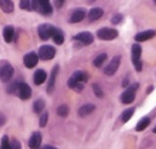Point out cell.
<instances>
[{"instance_id": "6da1fadb", "label": "cell", "mask_w": 156, "mask_h": 149, "mask_svg": "<svg viewBox=\"0 0 156 149\" xmlns=\"http://www.w3.org/2000/svg\"><path fill=\"white\" fill-rule=\"evenodd\" d=\"M88 79V75L85 72H75L68 80V86L70 89H73L76 92H81L83 90V82H86Z\"/></svg>"}, {"instance_id": "7a4b0ae2", "label": "cell", "mask_w": 156, "mask_h": 149, "mask_svg": "<svg viewBox=\"0 0 156 149\" xmlns=\"http://www.w3.org/2000/svg\"><path fill=\"white\" fill-rule=\"evenodd\" d=\"M13 76V67L7 61L0 62V81L7 82Z\"/></svg>"}, {"instance_id": "3957f363", "label": "cell", "mask_w": 156, "mask_h": 149, "mask_svg": "<svg viewBox=\"0 0 156 149\" xmlns=\"http://www.w3.org/2000/svg\"><path fill=\"white\" fill-rule=\"evenodd\" d=\"M140 55H142V47H140V45L139 44H133L132 45V62H133V66H134V68H136L137 72H140L142 68H143Z\"/></svg>"}, {"instance_id": "277c9868", "label": "cell", "mask_w": 156, "mask_h": 149, "mask_svg": "<svg viewBox=\"0 0 156 149\" xmlns=\"http://www.w3.org/2000/svg\"><path fill=\"white\" fill-rule=\"evenodd\" d=\"M39 58L42 61H50L56 55V49L51 45H44L39 49Z\"/></svg>"}, {"instance_id": "5b68a950", "label": "cell", "mask_w": 156, "mask_h": 149, "mask_svg": "<svg viewBox=\"0 0 156 149\" xmlns=\"http://www.w3.org/2000/svg\"><path fill=\"white\" fill-rule=\"evenodd\" d=\"M17 95H18V97H20L21 100H23V101L29 100L30 96H32V89H30V86H29L27 82L20 81L18 89H17Z\"/></svg>"}, {"instance_id": "8992f818", "label": "cell", "mask_w": 156, "mask_h": 149, "mask_svg": "<svg viewBox=\"0 0 156 149\" xmlns=\"http://www.w3.org/2000/svg\"><path fill=\"white\" fill-rule=\"evenodd\" d=\"M97 37L101 40L109 41V40H113V39L117 38V31L113 29V28H101L97 32Z\"/></svg>"}, {"instance_id": "52a82bcc", "label": "cell", "mask_w": 156, "mask_h": 149, "mask_svg": "<svg viewBox=\"0 0 156 149\" xmlns=\"http://www.w3.org/2000/svg\"><path fill=\"white\" fill-rule=\"evenodd\" d=\"M120 62H121V57L115 56L112 58V61L109 62V64L104 68V74L105 75H114L117 72L119 67H120Z\"/></svg>"}, {"instance_id": "ba28073f", "label": "cell", "mask_w": 156, "mask_h": 149, "mask_svg": "<svg viewBox=\"0 0 156 149\" xmlns=\"http://www.w3.org/2000/svg\"><path fill=\"white\" fill-rule=\"evenodd\" d=\"M53 27L55 26H51V24H47V23L40 24L39 28H38V34H39L40 39L41 40H48L50 38L52 37Z\"/></svg>"}, {"instance_id": "9c48e42d", "label": "cell", "mask_w": 156, "mask_h": 149, "mask_svg": "<svg viewBox=\"0 0 156 149\" xmlns=\"http://www.w3.org/2000/svg\"><path fill=\"white\" fill-rule=\"evenodd\" d=\"M39 62V55L35 52H28L24 57H23V63L27 68H34Z\"/></svg>"}, {"instance_id": "30bf717a", "label": "cell", "mask_w": 156, "mask_h": 149, "mask_svg": "<svg viewBox=\"0 0 156 149\" xmlns=\"http://www.w3.org/2000/svg\"><path fill=\"white\" fill-rule=\"evenodd\" d=\"M74 40L82 45H91L93 42V35L90 32H82L74 35Z\"/></svg>"}, {"instance_id": "8fae6325", "label": "cell", "mask_w": 156, "mask_h": 149, "mask_svg": "<svg viewBox=\"0 0 156 149\" xmlns=\"http://www.w3.org/2000/svg\"><path fill=\"white\" fill-rule=\"evenodd\" d=\"M134 98H136V91L132 90V89H129V87H127V89L122 92V95H121V97H120V100H121V102H122L123 104H129V103H132V102L134 101Z\"/></svg>"}, {"instance_id": "7c38bea8", "label": "cell", "mask_w": 156, "mask_h": 149, "mask_svg": "<svg viewBox=\"0 0 156 149\" xmlns=\"http://www.w3.org/2000/svg\"><path fill=\"white\" fill-rule=\"evenodd\" d=\"M41 142H42V136L39 131H35L30 138H29V148L30 149H38L41 146Z\"/></svg>"}, {"instance_id": "4fadbf2b", "label": "cell", "mask_w": 156, "mask_h": 149, "mask_svg": "<svg viewBox=\"0 0 156 149\" xmlns=\"http://www.w3.org/2000/svg\"><path fill=\"white\" fill-rule=\"evenodd\" d=\"M154 37H156V31L150 29V31H144V32L138 33V34L134 37V40H136L137 42H142V41L150 40L151 38H154Z\"/></svg>"}, {"instance_id": "5bb4252c", "label": "cell", "mask_w": 156, "mask_h": 149, "mask_svg": "<svg viewBox=\"0 0 156 149\" xmlns=\"http://www.w3.org/2000/svg\"><path fill=\"white\" fill-rule=\"evenodd\" d=\"M58 71H59V66L56 64L51 72V75H50V79H48V84H47V93H51L55 89V82H56V78H57V74H58Z\"/></svg>"}, {"instance_id": "9a60e30c", "label": "cell", "mask_w": 156, "mask_h": 149, "mask_svg": "<svg viewBox=\"0 0 156 149\" xmlns=\"http://www.w3.org/2000/svg\"><path fill=\"white\" fill-rule=\"evenodd\" d=\"M85 16H86V10L85 9H76V10L73 11L69 22L70 23H79L85 18Z\"/></svg>"}, {"instance_id": "2e32d148", "label": "cell", "mask_w": 156, "mask_h": 149, "mask_svg": "<svg viewBox=\"0 0 156 149\" xmlns=\"http://www.w3.org/2000/svg\"><path fill=\"white\" fill-rule=\"evenodd\" d=\"M40 13L48 16L52 13V6L50 4V0H39V9H38Z\"/></svg>"}, {"instance_id": "e0dca14e", "label": "cell", "mask_w": 156, "mask_h": 149, "mask_svg": "<svg viewBox=\"0 0 156 149\" xmlns=\"http://www.w3.org/2000/svg\"><path fill=\"white\" fill-rule=\"evenodd\" d=\"M51 38L53 39L55 44H57V45H62V44L64 42V34H63V32H62L59 28H57V27H53L52 37Z\"/></svg>"}, {"instance_id": "ac0fdd59", "label": "cell", "mask_w": 156, "mask_h": 149, "mask_svg": "<svg viewBox=\"0 0 156 149\" xmlns=\"http://www.w3.org/2000/svg\"><path fill=\"white\" fill-rule=\"evenodd\" d=\"M2 35H4V40L6 42H12L13 38H15V28L12 26H6L2 31Z\"/></svg>"}, {"instance_id": "d6986e66", "label": "cell", "mask_w": 156, "mask_h": 149, "mask_svg": "<svg viewBox=\"0 0 156 149\" xmlns=\"http://www.w3.org/2000/svg\"><path fill=\"white\" fill-rule=\"evenodd\" d=\"M46 79H47V74H46V72H45L44 69H38V71L34 73L33 80H34V84H35V85H41V84H44V82L46 81Z\"/></svg>"}, {"instance_id": "ffe728a7", "label": "cell", "mask_w": 156, "mask_h": 149, "mask_svg": "<svg viewBox=\"0 0 156 149\" xmlns=\"http://www.w3.org/2000/svg\"><path fill=\"white\" fill-rule=\"evenodd\" d=\"M103 16V10L99 7H93L88 11V20L90 21H97Z\"/></svg>"}, {"instance_id": "44dd1931", "label": "cell", "mask_w": 156, "mask_h": 149, "mask_svg": "<svg viewBox=\"0 0 156 149\" xmlns=\"http://www.w3.org/2000/svg\"><path fill=\"white\" fill-rule=\"evenodd\" d=\"M94 109H96V106H94V104H83L82 107H80V109H79L78 113L81 118H85V116L90 115Z\"/></svg>"}, {"instance_id": "7402d4cb", "label": "cell", "mask_w": 156, "mask_h": 149, "mask_svg": "<svg viewBox=\"0 0 156 149\" xmlns=\"http://www.w3.org/2000/svg\"><path fill=\"white\" fill-rule=\"evenodd\" d=\"M0 9L5 13H11L13 11V2L11 0H0Z\"/></svg>"}, {"instance_id": "603a6c76", "label": "cell", "mask_w": 156, "mask_h": 149, "mask_svg": "<svg viewBox=\"0 0 156 149\" xmlns=\"http://www.w3.org/2000/svg\"><path fill=\"white\" fill-rule=\"evenodd\" d=\"M149 124H150V118H143V119H140V121L137 124V126H136V131H144L148 126H149Z\"/></svg>"}, {"instance_id": "cb8c5ba5", "label": "cell", "mask_w": 156, "mask_h": 149, "mask_svg": "<svg viewBox=\"0 0 156 149\" xmlns=\"http://www.w3.org/2000/svg\"><path fill=\"white\" fill-rule=\"evenodd\" d=\"M107 58H108L107 53H101V55H98V56L93 60V66H94V67H97V68H101V67H102V64L107 61Z\"/></svg>"}, {"instance_id": "d4e9b609", "label": "cell", "mask_w": 156, "mask_h": 149, "mask_svg": "<svg viewBox=\"0 0 156 149\" xmlns=\"http://www.w3.org/2000/svg\"><path fill=\"white\" fill-rule=\"evenodd\" d=\"M44 108H45V101L44 100H37L33 104V111L37 114H41L44 112Z\"/></svg>"}, {"instance_id": "484cf974", "label": "cell", "mask_w": 156, "mask_h": 149, "mask_svg": "<svg viewBox=\"0 0 156 149\" xmlns=\"http://www.w3.org/2000/svg\"><path fill=\"white\" fill-rule=\"evenodd\" d=\"M134 108H129V109H126L125 112L121 114V121L122 122H127L132 116H133V114H134Z\"/></svg>"}, {"instance_id": "4316f807", "label": "cell", "mask_w": 156, "mask_h": 149, "mask_svg": "<svg viewBox=\"0 0 156 149\" xmlns=\"http://www.w3.org/2000/svg\"><path fill=\"white\" fill-rule=\"evenodd\" d=\"M57 114H58L61 118H67L68 114H69V108H68L66 104L59 106V107L57 108Z\"/></svg>"}, {"instance_id": "83f0119b", "label": "cell", "mask_w": 156, "mask_h": 149, "mask_svg": "<svg viewBox=\"0 0 156 149\" xmlns=\"http://www.w3.org/2000/svg\"><path fill=\"white\" fill-rule=\"evenodd\" d=\"M0 149H11V141L7 136H2L0 142Z\"/></svg>"}, {"instance_id": "f1b7e54d", "label": "cell", "mask_w": 156, "mask_h": 149, "mask_svg": "<svg viewBox=\"0 0 156 149\" xmlns=\"http://www.w3.org/2000/svg\"><path fill=\"white\" fill-rule=\"evenodd\" d=\"M92 89H93V92H94V95H96L98 98H102V97L104 96V93H103V90L101 89V86H99L98 84H93V85H92Z\"/></svg>"}, {"instance_id": "f546056e", "label": "cell", "mask_w": 156, "mask_h": 149, "mask_svg": "<svg viewBox=\"0 0 156 149\" xmlns=\"http://www.w3.org/2000/svg\"><path fill=\"white\" fill-rule=\"evenodd\" d=\"M47 119H48V114L47 112H42L40 115V120H39V125L40 127H45L46 124H47Z\"/></svg>"}, {"instance_id": "4dcf8cb0", "label": "cell", "mask_w": 156, "mask_h": 149, "mask_svg": "<svg viewBox=\"0 0 156 149\" xmlns=\"http://www.w3.org/2000/svg\"><path fill=\"white\" fill-rule=\"evenodd\" d=\"M20 7L22 10H32V2H30V0H21L20 1Z\"/></svg>"}, {"instance_id": "1f68e13d", "label": "cell", "mask_w": 156, "mask_h": 149, "mask_svg": "<svg viewBox=\"0 0 156 149\" xmlns=\"http://www.w3.org/2000/svg\"><path fill=\"white\" fill-rule=\"evenodd\" d=\"M18 84H20V81H13L11 85H9V87H7V92H9V93H17Z\"/></svg>"}, {"instance_id": "d6a6232c", "label": "cell", "mask_w": 156, "mask_h": 149, "mask_svg": "<svg viewBox=\"0 0 156 149\" xmlns=\"http://www.w3.org/2000/svg\"><path fill=\"white\" fill-rule=\"evenodd\" d=\"M122 18H123V17H122V15L117 13V15H115V16H114V17L112 18V22H113L114 24H119V23H120V22L122 21Z\"/></svg>"}, {"instance_id": "836d02e7", "label": "cell", "mask_w": 156, "mask_h": 149, "mask_svg": "<svg viewBox=\"0 0 156 149\" xmlns=\"http://www.w3.org/2000/svg\"><path fill=\"white\" fill-rule=\"evenodd\" d=\"M11 149H21V143L17 140H12L11 141Z\"/></svg>"}, {"instance_id": "e575fe53", "label": "cell", "mask_w": 156, "mask_h": 149, "mask_svg": "<svg viewBox=\"0 0 156 149\" xmlns=\"http://www.w3.org/2000/svg\"><path fill=\"white\" fill-rule=\"evenodd\" d=\"M30 2H32V10L38 11V9H39V0H30Z\"/></svg>"}, {"instance_id": "d590c367", "label": "cell", "mask_w": 156, "mask_h": 149, "mask_svg": "<svg viewBox=\"0 0 156 149\" xmlns=\"http://www.w3.org/2000/svg\"><path fill=\"white\" fill-rule=\"evenodd\" d=\"M64 1H66V0H55V6H56L57 9H61V7L63 6Z\"/></svg>"}, {"instance_id": "8d00e7d4", "label": "cell", "mask_w": 156, "mask_h": 149, "mask_svg": "<svg viewBox=\"0 0 156 149\" xmlns=\"http://www.w3.org/2000/svg\"><path fill=\"white\" fill-rule=\"evenodd\" d=\"M5 122H6V118H5V115L2 113H0V126H2Z\"/></svg>"}, {"instance_id": "74e56055", "label": "cell", "mask_w": 156, "mask_h": 149, "mask_svg": "<svg viewBox=\"0 0 156 149\" xmlns=\"http://www.w3.org/2000/svg\"><path fill=\"white\" fill-rule=\"evenodd\" d=\"M41 149H57L56 147H52V146H44Z\"/></svg>"}, {"instance_id": "f35d334b", "label": "cell", "mask_w": 156, "mask_h": 149, "mask_svg": "<svg viewBox=\"0 0 156 149\" xmlns=\"http://www.w3.org/2000/svg\"><path fill=\"white\" fill-rule=\"evenodd\" d=\"M151 91H153V86H150V87H149V90H148V92H151Z\"/></svg>"}, {"instance_id": "ab89813d", "label": "cell", "mask_w": 156, "mask_h": 149, "mask_svg": "<svg viewBox=\"0 0 156 149\" xmlns=\"http://www.w3.org/2000/svg\"><path fill=\"white\" fill-rule=\"evenodd\" d=\"M153 131H154V133H156V126L154 127V130H153Z\"/></svg>"}, {"instance_id": "60d3db41", "label": "cell", "mask_w": 156, "mask_h": 149, "mask_svg": "<svg viewBox=\"0 0 156 149\" xmlns=\"http://www.w3.org/2000/svg\"><path fill=\"white\" fill-rule=\"evenodd\" d=\"M154 1H155V4H156V0H154Z\"/></svg>"}, {"instance_id": "b9f144b4", "label": "cell", "mask_w": 156, "mask_h": 149, "mask_svg": "<svg viewBox=\"0 0 156 149\" xmlns=\"http://www.w3.org/2000/svg\"><path fill=\"white\" fill-rule=\"evenodd\" d=\"M92 1H94V0H92Z\"/></svg>"}]
</instances>
